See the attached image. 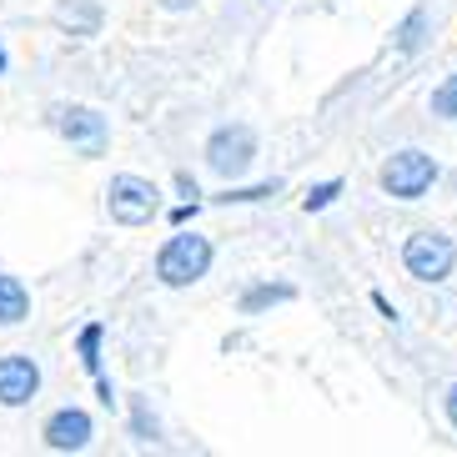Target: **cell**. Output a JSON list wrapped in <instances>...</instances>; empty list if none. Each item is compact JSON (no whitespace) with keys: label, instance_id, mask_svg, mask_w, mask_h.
Instances as JSON below:
<instances>
[{"label":"cell","instance_id":"2e32d148","mask_svg":"<svg viewBox=\"0 0 457 457\" xmlns=\"http://www.w3.org/2000/svg\"><path fill=\"white\" fill-rule=\"evenodd\" d=\"M337 196H342V181H322V187L307 191V202H302V206H307V212H322V206H332Z\"/></svg>","mask_w":457,"mask_h":457},{"label":"cell","instance_id":"5bb4252c","mask_svg":"<svg viewBox=\"0 0 457 457\" xmlns=\"http://www.w3.org/2000/svg\"><path fill=\"white\" fill-rule=\"evenodd\" d=\"M287 296H292V287H252V292L242 296V312L271 307V302H287Z\"/></svg>","mask_w":457,"mask_h":457},{"label":"cell","instance_id":"52a82bcc","mask_svg":"<svg viewBox=\"0 0 457 457\" xmlns=\"http://www.w3.org/2000/svg\"><path fill=\"white\" fill-rule=\"evenodd\" d=\"M41 392V367L30 357H0V407H26Z\"/></svg>","mask_w":457,"mask_h":457},{"label":"cell","instance_id":"5b68a950","mask_svg":"<svg viewBox=\"0 0 457 457\" xmlns=\"http://www.w3.org/2000/svg\"><path fill=\"white\" fill-rule=\"evenodd\" d=\"M106 212L121 227H146L151 216L162 212V202H156V187L151 181H141V176H116L106 187Z\"/></svg>","mask_w":457,"mask_h":457},{"label":"cell","instance_id":"30bf717a","mask_svg":"<svg viewBox=\"0 0 457 457\" xmlns=\"http://www.w3.org/2000/svg\"><path fill=\"white\" fill-rule=\"evenodd\" d=\"M26 312H30V292L15 282V277H5V271H0V327L26 322Z\"/></svg>","mask_w":457,"mask_h":457},{"label":"cell","instance_id":"ac0fdd59","mask_svg":"<svg viewBox=\"0 0 457 457\" xmlns=\"http://www.w3.org/2000/svg\"><path fill=\"white\" fill-rule=\"evenodd\" d=\"M156 5H162V11H191L196 0H156Z\"/></svg>","mask_w":457,"mask_h":457},{"label":"cell","instance_id":"ba28073f","mask_svg":"<svg viewBox=\"0 0 457 457\" xmlns=\"http://www.w3.org/2000/svg\"><path fill=\"white\" fill-rule=\"evenodd\" d=\"M41 437H46L51 453H81V447L91 443V417H86L81 407H61V412H51Z\"/></svg>","mask_w":457,"mask_h":457},{"label":"cell","instance_id":"8fae6325","mask_svg":"<svg viewBox=\"0 0 457 457\" xmlns=\"http://www.w3.org/2000/svg\"><path fill=\"white\" fill-rule=\"evenodd\" d=\"M81 367L91 377H101V327H81Z\"/></svg>","mask_w":457,"mask_h":457},{"label":"cell","instance_id":"e0dca14e","mask_svg":"<svg viewBox=\"0 0 457 457\" xmlns=\"http://www.w3.org/2000/svg\"><path fill=\"white\" fill-rule=\"evenodd\" d=\"M443 407H447V417H453V428H457V387L443 392Z\"/></svg>","mask_w":457,"mask_h":457},{"label":"cell","instance_id":"9c48e42d","mask_svg":"<svg viewBox=\"0 0 457 457\" xmlns=\"http://www.w3.org/2000/svg\"><path fill=\"white\" fill-rule=\"evenodd\" d=\"M55 21H61L71 36H96L101 5H96V0H61V5H55Z\"/></svg>","mask_w":457,"mask_h":457},{"label":"cell","instance_id":"7c38bea8","mask_svg":"<svg viewBox=\"0 0 457 457\" xmlns=\"http://www.w3.org/2000/svg\"><path fill=\"white\" fill-rule=\"evenodd\" d=\"M432 116H443V121H457V76H447L437 91H432Z\"/></svg>","mask_w":457,"mask_h":457},{"label":"cell","instance_id":"8992f818","mask_svg":"<svg viewBox=\"0 0 457 457\" xmlns=\"http://www.w3.org/2000/svg\"><path fill=\"white\" fill-rule=\"evenodd\" d=\"M55 131L66 136L71 146H81L86 156H101L106 151V116L91 106H61L55 111Z\"/></svg>","mask_w":457,"mask_h":457},{"label":"cell","instance_id":"7a4b0ae2","mask_svg":"<svg viewBox=\"0 0 457 457\" xmlns=\"http://www.w3.org/2000/svg\"><path fill=\"white\" fill-rule=\"evenodd\" d=\"M403 267L412 271L417 282H447L457 267L453 237H443V231H412L403 246Z\"/></svg>","mask_w":457,"mask_h":457},{"label":"cell","instance_id":"277c9868","mask_svg":"<svg viewBox=\"0 0 457 457\" xmlns=\"http://www.w3.org/2000/svg\"><path fill=\"white\" fill-rule=\"evenodd\" d=\"M432 181H437V162H432L428 151H397V156L382 166V191L397 196V202H417Z\"/></svg>","mask_w":457,"mask_h":457},{"label":"cell","instance_id":"3957f363","mask_svg":"<svg viewBox=\"0 0 457 457\" xmlns=\"http://www.w3.org/2000/svg\"><path fill=\"white\" fill-rule=\"evenodd\" d=\"M252 162H256V131H252V126L237 121V126L212 131V141H206V166H212L216 176L237 181V176H242Z\"/></svg>","mask_w":457,"mask_h":457},{"label":"cell","instance_id":"d6986e66","mask_svg":"<svg viewBox=\"0 0 457 457\" xmlns=\"http://www.w3.org/2000/svg\"><path fill=\"white\" fill-rule=\"evenodd\" d=\"M0 71H5V51H0Z\"/></svg>","mask_w":457,"mask_h":457},{"label":"cell","instance_id":"4fadbf2b","mask_svg":"<svg viewBox=\"0 0 457 457\" xmlns=\"http://www.w3.org/2000/svg\"><path fill=\"white\" fill-rule=\"evenodd\" d=\"M422 30H428V11H412L403 21V30H397V46H403V51H417V46H422Z\"/></svg>","mask_w":457,"mask_h":457},{"label":"cell","instance_id":"9a60e30c","mask_svg":"<svg viewBox=\"0 0 457 457\" xmlns=\"http://www.w3.org/2000/svg\"><path fill=\"white\" fill-rule=\"evenodd\" d=\"M277 191H282V187H277V181H267V187H242V191H237V187H227V191H221V196H216V202H262V196H277Z\"/></svg>","mask_w":457,"mask_h":457},{"label":"cell","instance_id":"6da1fadb","mask_svg":"<svg viewBox=\"0 0 457 457\" xmlns=\"http://www.w3.org/2000/svg\"><path fill=\"white\" fill-rule=\"evenodd\" d=\"M206 267H212V242H206V237H196V231H176L171 242L156 252V277H162L166 287L202 282Z\"/></svg>","mask_w":457,"mask_h":457}]
</instances>
